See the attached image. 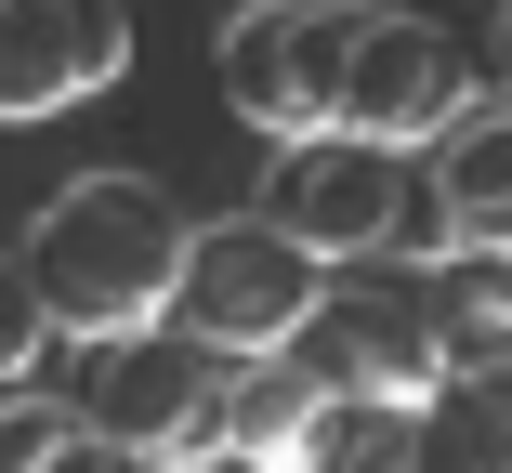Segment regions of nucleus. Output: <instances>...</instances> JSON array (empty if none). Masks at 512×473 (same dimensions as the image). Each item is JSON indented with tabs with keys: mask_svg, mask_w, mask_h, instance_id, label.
<instances>
[{
	"mask_svg": "<svg viewBox=\"0 0 512 473\" xmlns=\"http://www.w3.org/2000/svg\"><path fill=\"white\" fill-rule=\"evenodd\" d=\"M184 237H197V224L158 198V184H132V171H79L66 198L27 224V263H40L53 329L92 342V329L171 316V290H184Z\"/></svg>",
	"mask_w": 512,
	"mask_h": 473,
	"instance_id": "1",
	"label": "nucleus"
},
{
	"mask_svg": "<svg viewBox=\"0 0 512 473\" xmlns=\"http://www.w3.org/2000/svg\"><path fill=\"white\" fill-rule=\"evenodd\" d=\"M421 145H394L368 119H329V132H289L276 171H263V211L289 237H316L329 263H381V250H447V211H434V171H407Z\"/></svg>",
	"mask_w": 512,
	"mask_h": 473,
	"instance_id": "2",
	"label": "nucleus"
},
{
	"mask_svg": "<svg viewBox=\"0 0 512 473\" xmlns=\"http://www.w3.org/2000/svg\"><path fill=\"white\" fill-rule=\"evenodd\" d=\"M211 382H224V342L197 316H132L79 342V408L106 434V460H184L211 421Z\"/></svg>",
	"mask_w": 512,
	"mask_h": 473,
	"instance_id": "3",
	"label": "nucleus"
},
{
	"mask_svg": "<svg viewBox=\"0 0 512 473\" xmlns=\"http://www.w3.org/2000/svg\"><path fill=\"white\" fill-rule=\"evenodd\" d=\"M355 27H368V0H237L211 66H224V106L250 132H329L342 119V66H355Z\"/></svg>",
	"mask_w": 512,
	"mask_h": 473,
	"instance_id": "4",
	"label": "nucleus"
},
{
	"mask_svg": "<svg viewBox=\"0 0 512 473\" xmlns=\"http://www.w3.org/2000/svg\"><path fill=\"white\" fill-rule=\"evenodd\" d=\"M316 290H329V250L289 237L276 211H237V224H197V237H184L171 316H197L224 355H250V342H289L302 316H316Z\"/></svg>",
	"mask_w": 512,
	"mask_h": 473,
	"instance_id": "5",
	"label": "nucleus"
},
{
	"mask_svg": "<svg viewBox=\"0 0 512 473\" xmlns=\"http://www.w3.org/2000/svg\"><path fill=\"white\" fill-rule=\"evenodd\" d=\"M486 106V66L434 27V14H368L355 27V66H342V119L394 132V145H434L447 119Z\"/></svg>",
	"mask_w": 512,
	"mask_h": 473,
	"instance_id": "6",
	"label": "nucleus"
},
{
	"mask_svg": "<svg viewBox=\"0 0 512 473\" xmlns=\"http://www.w3.org/2000/svg\"><path fill=\"white\" fill-rule=\"evenodd\" d=\"M132 66L119 0H0V119H66Z\"/></svg>",
	"mask_w": 512,
	"mask_h": 473,
	"instance_id": "7",
	"label": "nucleus"
},
{
	"mask_svg": "<svg viewBox=\"0 0 512 473\" xmlns=\"http://www.w3.org/2000/svg\"><path fill=\"white\" fill-rule=\"evenodd\" d=\"M289 355L316 368V382H368V395H434L447 382L421 290H316V316L289 329Z\"/></svg>",
	"mask_w": 512,
	"mask_h": 473,
	"instance_id": "8",
	"label": "nucleus"
},
{
	"mask_svg": "<svg viewBox=\"0 0 512 473\" xmlns=\"http://www.w3.org/2000/svg\"><path fill=\"white\" fill-rule=\"evenodd\" d=\"M316 368H302L289 342H250L224 355V382H211V421H197L184 460H302V421H316Z\"/></svg>",
	"mask_w": 512,
	"mask_h": 473,
	"instance_id": "9",
	"label": "nucleus"
},
{
	"mask_svg": "<svg viewBox=\"0 0 512 473\" xmlns=\"http://www.w3.org/2000/svg\"><path fill=\"white\" fill-rule=\"evenodd\" d=\"M421 316H434L447 382L499 368V355H512V250H486V237H447V250L421 263Z\"/></svg>",
	"mask_w": 512,
	"mask_h": 473,
	"instance_id": "10",
	"label": "nucleus"
},
{
	"mask_svg": "<svg viewBox=\"0 0 512 473\" xmlns=\"http://www.w3.org/2000/svg\"><path fill=\"white\" fill-rule=\"evenodd\" d=\"M394 460H434V395L329 382L316 421H302V473H394Z\"/></svg>",
	"mask_w": 512,
	"mask_h": 473,
	"instance_id": "11",
	"label": "nucleus"
},
{
	"mask_svg": "<svg viewBox=\"0 0 512 473\" xmlns=\"http://www.w3.org/2000/svg\"><path fill=\"white\" fill-rule=\"evenodd\" d=\"M434 211H447V237L512 250V92H486L473 119L434 132Z\"/></svg>",
	"mask_w": 512,
	"mask_h": 473,
	"instance_id": "12",
	"label": "nucleus"
},
{
	"mask_svg": "<svg viewBox=\"0 0 512 473\" xmlns=\"http://www.w3.org/2000/svg\"><path fill=\"white\" fill-rule=\"evenodd\" d=\"M53 460H106L79 395H40V382H0V473H53Z\"/></svg>",
	"mask_w": 512,
	"mask_h": 473,
	"instance_id": "13",
	"label": "nucleus"
},
{
	"mask_svg": "<svg viewBox=\"0 0 512 473\" xmlns=\"http://www.w3.org/2000/svg\"><path fill=\"white\" fill-rule=\"evenodd\" d=\"M40 342H53L40 263H27V250H0V382H40Z\"/></svg>",
	"mask_w": 512,
	"mask_h": 473,
	"instance_id": "14",
	"label": "nucleus"
},
{
	"mask_svg": "<svg viewBox=\"0 0 512 473\" xmlns=\"http://www.w3.org/2000/svg\"><path fill=\"white\" fill-rule=\"evenodd\" d=\"M486 92H512V0H499V40H486Z\"/></svg>",
	"mask_w": 512,
	"mask_h": 473,
	"instance_id": "15",
	"label": "nucleus"
}]
</instances>
